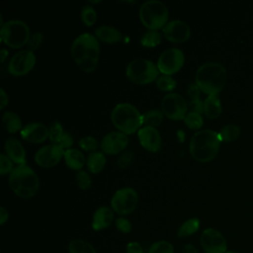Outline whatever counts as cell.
I'll list each match as a JSON object with an SVG mask.
<instances>
[{
    "instance_id": "12",
    "label": "cell",
    "mask_w": 253,
    "mask_h": 253,
    "mask_svg": "<svg viewBox=\"0 0 253 253\" xmlns=\"http://www.w3.org/2000/svg\"><path fill=\"white\" fill-rule=\"evenodd\" d=\"M36 64V55L30 49H22L12 55L8 63V71L15 76L27 74Z\"/></svg>"
},
{
    "instance_id": "27",
    "label": "cell",
    "mask_w": 253,
    "mask_h": 253,
    "mask_svg": "<svg viewBox=\"0 0 253 253\" xmlns=\"http://www.w3.org/2000/svg\"><path fill=\"white\" fill-rule=\"evenodd\" d=\"M69 253H96L95 248L83 239H72L68 243Z\"/></svg>"
},
{
    "instance_id": "33",
    "label": "cell",
    "mask_w": 253,
    "mask_h": 253,
    "mask_svg": "<svg viewBox=\"0 0 253 253\" xmlns=\"http://www.w3.org/2000/svg\"><path fill=\"white\" fill-rule=\"evenodd\" d=\"M184 122L190 128H199L203 126L204 121L201 114L194 113V112H187L186 116L184 117Z\"/></svg>"
},
{
    "instance_id": "21",
    "label": "cell",
    "mask_w": 253,
    "mask_h": 253,
    "mask_svg": "<svg viewBox=\"0 0 253 253\" xmlns=\"http://www.w3.org/2000/svg\"><path fill=\"white\" fill-rule=\"evenodd\" d=\"M95 35L99 40L109 43L120 42L123 39V35L121 31L109 25H101L98 28H96Z\"/></svg>"
},
{
    "instance_id": "36",
    "label": "cell",
    "mask_w": 253,
    "mask_h": 253,
    "mask_svg": "<svg viewBox=\"0 0 253 253\" xmlns=\"http://www.w3.org/2000/svg\"><path fill=\"white\" fill-rule=\"evenodd\" d=\"M75 178H76V183H77V185L80 189L86 190L91 186V182H92L91 177H90V175L88 174L87 171L79 170L76 173Z\"/></svg>"
},
{
    "instance_id": "49",
    "label": "cell",
    "mask_w": 253,
    "mask_h": 253,
    "mask_svg": "<svg viewBox=\"0 0 253 253\" xmlns=\"http://www.w3.org/2000/svg\"><path fill=\"white\" fill-rule=\"evenodd\" d=\"M225 253H239V252H237V251H226Z\"/></svg>"
},
{
    "instance_id": "48",
    "label": "cell",
    "mask_w": 253,
    "mask_h": 253,
    "mask_svg": "<svg viewBox=\"0 0 253 253\" xmlns=\"http://www.w3.org/2000/svg\"><path fill=\"white\" fill-rule=\"evenodd\" d=\"M8 56V50L6 48H2L0 51V60L1 62H4L5 58Z\"/></svg>"
},
{
    "instance_id": "37",
    "label": "cell",
    "mask_w": 253,
    "mask_h": 253,
    "mask_svg": "<svg viewBox=\"0 0 253 253\" xmlns=\"http://www.w3.org/2000/svg\"><path fill=\"white\" fill-rule=\"evenodd\" d=\"M78 144L84 150H96L99 145L98 140L92 135H87L80 138L78 141Z\"/></svg>"
},
{
    "instance_id": "10",
    "label": "cell",
    "mask_w": 253,
    "mask_h": 253,
    "mask_svg": "<svg viewBox=\"0 0 253 253\" xmlns=\"http://www.w3.org/2000/svg\"><path fill=\"white\" fill-rule=\"evenodd\" d=\"M185 55L178 47H170L161 52L157 60V67L160 72L170 75L177 72L184 64Z\"/></svg>"
},
{
    "instance_id": "44",
    "label": "cell",
    "mask_w": 253,
    "mask_h": 253,
    "mask_svg": "<svg viewBox=\"0 0 253 253\" xmlns=\"http://www.w3.org/2000/svg\"><path fill=\"white\" fill-rule=\"evenodd\" d=\"M58 144H59L62 148H67V149H68V147L73 144V137H72V135H71L69 132L64 131Z\"/></svg>"
},
{
    "instance_id": "8",
    "label": "cell",
    "mask_w": 253,
    "mask_h": 253,
    "mask_svg": "<svg viewBox=\"0 0 253 253\" xmlns=\"http://www.w3.org/2000/svg\"><path fill=\"white\" fill-rule=\"evenodd\" d=\"M158 72L157 65L146 58H135L126 68V74L128 79L137 84H147L156 80Z\"/></svg>"
},
{
    "instance_id": "25",
    "label": "cell",
    "mask_w": 253,
    "mask_h": 253,
    "mask_svg": "<svg viewBox=\"0 0 253 253\" xmlns=\"http://www.w3.org/2000/svg\"><path fill=\"white\" fill-rule=\"evenodd\" d=\"M2 123L4 127L9 132H16L22 127V122L20 117L12 112V111H6L2 115Z\"/></svg>"
},
{
    "instance_id": "13",
    "label": "cell",
    "mask_w": 253,
    "mask_h": 253,
    "mask_svg": "<svg viewBox=\"0 0 253 253\" xmlns=\"http://www.w3.org/2000/svg\"><path fill=\"white\" fill-rule=\"evenodd\" d=\"M200 241L205 253H225L227 251L225 237L215 228L205 229L201 234Z\"/></svg>"
},
{
    "instance_id": "15",
    "label": "cell",
    "mask_w": 253,
    "mask_h": 253,
    "mask_svg": "<svg viewBox=\"0 0 253 253\" xmlns=\"http://www.w3.org/2000/svg\"><path fill=\"white\" fill-rule=\"evenodd\" d=\"M162 32L168 41L174 42H185L191 35L189 25L179 19L167 22L166 25L162 28Z\"/></svg>"
},
{
    "instance_id": "28",
    "label": "cell",
    "mask_w": 253,
    "mask_h": 253,
    "mask_svg": "<svg viewBox=\"0 0 253 253\" xmlns=\"http://www.w3.org/2000/svg\"><path fill=\"white\" fill-rule=\"evenodd\" d=\"M218 134L221 141L230 142L235 140L239 136L240 128L235 124H227L220 128Z\"/></svg>"
},
{
    "instance_id": "41",
    "label": "cell",
    "mask_w": 253,
    "mask_h": 253,
    "mask_svg": "<svg viewBox=\"0 0 253 253\" xmlns=\"http://www.w3.org/2000/svg\"><path fill=\"white\" fill-rule=\"evenodd\" d=\"M115 224L117 229L123 233H129L132 228L130 221L126 217H118L115 221Z\"/></svg>"
},
{
    "instance_id": "34",
    "label": "cell",
    "mask_w": 253,
    "mask_h": 253,
    "mask_svg": "<svg viewBox=\"0 0 253 253\" xmlns=\"http://www.w3.org/2000/svg\"><path fill=\"white\" fill-rule=\"evenodd\" d=\"M97 18L95 9L90 5H84L81 9V19L86 26H92Z\"/></svg>"
},
{
    "instance_id": "45",
    "label": "cell",
    "mask_w": 253,
    "mask_h": 253,
    "mask_svg": "<svg viewBox=\"0 0 253 253\" xmlns=\"http://www.w3.org/2000/svg\"><path fill=\"white\" fill-rule=\"evenodd\" d=\"M126 253H143V249L137 241H131L126 244Z\"/></svg>"
},
{
    "instance_id": "39",
    "label": "cell",
    "mask_w": 253,
    "mask_h": 253,
    "mask_svg": "<svg viewBox=\"0 0 253 253\" xmlns=\"http://www.w3.org/2000/svg\"><path fill=\"white\" fill-rule=\"evenodd\" d=\"M13 167V161L4 153L0 154V174L5 175L7 173H11Z\"/></svg>"
},
{
    "instance_id": "31",
    "label": "cell",
    "mask_w": 253,
    "mask_h": 253,
    "mask_svg": "<svg viewBox=\"0 0 253 253\" xmlns=\"http://www.w3.org/2000/svg\"><path fill=\"white\" fill-rule=\"evenodd\" d=\"M147 253H174V246L166 240H159L152 243Z\"/></svg>"
},
{
    "instance_id": "30",
    "label": "cell",
    "mask_w": 253,
    "mask_h": 253,
    "mask_svg": "<svg viewBox=\"0 0 253 253\" xmlns=\"http://www.w3.org/2000/svg\"><path fill=\"white\" fill-rule=\"evenodd\" d=\"M163 117H164V114L162 111L158 109L149 110L142 115L143 124L147 126H158L163 121Z\"/></svg>"
},
{
    "instance_id": "2",
    "label": "cell",
    "mask_w": 253,
    "mask_h": 253,
    "mask_svg": "<svg viewBox=\"0 0 253 253\" xmlns=\"http://www.w3.org/2000/svg\"><path fill=\"white\" fill-rule=\"evenodd\" d=\"M226 79L225 67L216 61H209L200 65L195 76V82L201 91L208 95H217L224 87Z\"/></svg>"
},
{
    "instance_id": "22",
    "label": "cell",
    "mask_w": 253,
    "mask_h": 253,
    "mask_svg": "<svg viewBox=\"0 0 253 253\" xmlns=\"http://www.w3.org/2000/svg\"><path fill=\"white\" fill-rule=\"evenodd\" d=\"M204 113L210 119H216L221 114V104L217 95H209L204 101Z\"/></svg>"
},
{
    "instance_id": "35",
    "label": "cell",
    "mask_w": 253,
    "mask_h": 253,
    "mask_svg": "<svg viewBox=\"0 0 253 253\" xmlns=\"http://www.w3.org/2000/svg\"><path fill=\"white\" fill-rule=\"evenodd\" d=\"M48 131H49L48 137H49L50 141L54 144H58L60 139H61V136L64 132L61 124L58 123V122L51 123V125L48 127Z\"/></svg>"
},
{
    "instance_id": "4",
    "label": "cell",
    "mask_w": 253,
    "mask_h": 253,
    "mask_svg": "<svg viewBox=\"0 0 253 253\" xmlns=\"http://www.w3.org/2000/svg\"><path fill=\"white\" fill-rule=\"evenodd\" d=\"M9 186L12 191L23 199L34 197L40 187L37 173L27 164H21L12 170L9 175Z\"/></svg>"
},
{
    "instance_id": "46",
    "label": "cell",
    "mask_w": 253,
    "mask_h": 253,
    "mask_svg": "<svg viewBox=\"0 0 253 253\" xmlns=\"http://www.w3.org/2000/svg\"><path fill=\"white\" fill-rule=\"evenodd\" d=\"M8 101H9V98L6 91L3 88H1L0 89V108L4 109L5 106L8 104Z\"/></svg>"
},
{
    "instance_id": "47",
    "label": "cell",
    "mask_w": 253,
    "mask_h": 253,
    "mask_svg": "<svg viewBox=\"0 0 253 253\" xmlns=\"http://www.w3.org/2000/svg\"><path fill=\"white\" fill-rule=\"evenodd\" d=\"M8 216H9L8 211L4 207H0V223H1V225H3L7 221Z\"/></svg>"
},
{
    "instance_id": "9",
    "label": "cell",
    "mask_w": 253,
    "mask_h": 253,
    "mask_svg": "<svg viewBox=\"0 0 253 253\" xmlns=\"http://www.w3.org/2000/svg\"><path fill=\"white\" fill-rule=\"evenodd\" d=\"M138 202L137 192L130 187H124L115 192L111 199L112 210L121 215L132 212Z\"/></svg>"
},
{
    "instance_id": "5",
    "label": "cell",
    "mask_w": 253,
    "mask_h": 253,
    "mask_svg": "<svg viewBox=\"0 0 253 253\" xmlns=\"http://www.w3.org/2000/svg\"><path fill=\"white\" fill-rule=\"evenodd\" d=\"M111 120L114 126L126 134L133 133L143 124L142 115L130 103L117 104L111 113Z\"/></svg>"
},
{
    "instance_id": "1",
    "label": "cell",
    "mask_w": 253,
    "mask_h": 253,
    "mask_svg": "<svg viewBox=\"0 0 253 253\" xmlns=\"http://www.w3.org/2000/svg\"><path fill=\"white\" fill-rule=\"evenodd\" d=\"M70 52L77 65L85 72L95 70L99 60L100 43L94 35L83 33L76 37L70 47Z\"/></svg>"
},
{
    "instance_id": "18",
    "label": "cell",
    "mask_w": 253,
    "mask_h": 253,
    "mask_svg": "<svg viewBox=\"0 0 253 253\" xmlns=\"http://www.w3.org/2000/svg\"><path fill=\"white\" fill-rule=\"evenodd\" d=\"M49 135L48 127L42 123H29L21 129V136L29 142L41 143L44 141Z\"/></svg>"
},
{
    "instance_id": "32",
    "label": "cell",
    "mask_w": 253,
    "mask_h": 253,
    "mask_svg": "<svg viewBox=\"0 0 253 253\" xmlns=\"http://www.w3.org/2000/svg\"><path fill=\"white\" fill-rule=\"evenodd\" d=\"M156 85L160 90L170 91V90H173L176 87L177 81L174 78H172L170 75L162 74V75L157 77Z\"/></svg>"
},
{
    "instance_id": "7",
    "label": "cell",
    "mask_w": 253,
    "mask_h": 253,
    "mask_svg": "<svg viewBox=\"0 0 253 253\" xmlns=\"http://www.w3.org/2000/svg\"><path fill=\"white\" fill-rule=\"evenodd\" d=\"M1 39L12 48H20L27 44L30 39V28L22 20H9L1 26Z\"/></svg>"
},
{
    "instance_id": "6",
    "label": "cell",
    "mask_w": 253,
    "mask_h": 253,
    "mask_svg": "<svg viewBox=\"0 0 253 253\" xmlns=\"http://www.w3.org/2000/svg\"><path fill=\"white\" fill-rule=\"evenodd\" d=\"M139 18L142 24L148 30H157L163 28L168 19V9L166 5L159 0H147L139 8Z\"/></svg>"
},
{
    "instance_id": "23",
    "label": "cell",
    "mask_w": 253,
    "mask_h": 253,
    "mask_svg": "<svg viewBox=\"0 0 253 253\" xmlns=\"http://www.w3.org/2000/svg\"><path fill=\"white\" fill-rule=\"evenodd\" d=\"M64 160L66 165L74 170H80L85 164L83 153L75 148H68L64 151Z\"/></svg>"
},
{
    "instance_id": "20",
    "label": "cell",
    "mask_w": 253,
    "mask_h": 253,
    "mask_svg": "<svg viewBox=\"0 0 253 253\" xmlns=\"http://www.w3.org/2000/svg\"><path fill=\"white\" fill-rule=\"evenodd\" d=\"M113 218H114V212L111 208L107 206L99 207L93 214L92 228L96 231L105 229L111 225Z\"/></svg>"
},
{
    "instance_id": "43",
    "label": "cell",
    "mask_w": 253,
    "mask_h": 253,
    "mask_svg": "<svg viewBox=\"0 0 253 253\" xmlns=\"http://www.w3.org/2000/svg\"><path fill=\"white\" fill-rule=\"evenodd\" d=\"M200 92H201V89H200V87L197 85L196 82L190 83V84L188 85V87H187V94H188V96L191 98V100H193V99H199Z\"/></svg>"
},
{
    "instance_id": "11",
    "label": "cell",
    "mask_w": 253,
    "mask_h": 253,
    "mask_svg": "<svg viewBox=\"0 0 253 253\" xmlns=\"http://www.w3.org/2000/svg\"><path fill=\"white\" fill-rule=\"evenodd\" d=\"M163 114L171 120H181L187 114L188 104L178 93L166 94L161 100Z\"/></svg>"
},
{
    "instance_id": "14",
    "label": "cell",
    "mask_w": 253,
    "mask_h": 253,
    "mask_svg": "<svg viewBox=\"0 0 253 253\" xmlns=\"http://www.w3.org/2000/svg\"><path fill=\"white\" fill-rule=\"evenodd\" d=\"M62 155H64L63 148L59 144L50 143L43 145L37 150L35 161L42 167L49 168L56 165L60 161Z\"/></svg>"
},
{
    "instance_id": "40",
    "label": "cell",
    "mask_w": 253,
    "mask_h": 253,
    "mask_svg": "<svg viewBox=\"0 0 253 253\" xmlns=\"http://www.w3.org/2000/svg\"><path fill=\"white\" fill-rule=\"evenodd\" d=\"M133 158H134V155L131 150H125L124 152L121 153V155L118 158V165L121 168L127 167L132 162Z\"/></svg>"
},
{
    "instance_id": "26",
    "label": "cell",
    "mask_w": 253,
    "mask_h": 253,
    "mask_svg": "<svg viewBox=\"0 0 253 253\" xmlns=\"http://www.w3.org/2000/svg\"><path fill=\"white\" fill-rule=\"evenodd\" d=\"M199 228H200V219L197 217H192L187 219L185 222H183L180 225L177 235L179 237H188L196 233Z\"/></svg>"
},
{
    "instance_id": "24",
    "label": "cell",
    "mask_w": 253,
    "mask_h": 253,
    "mask_svg": "<svg viewBox=\"0 0 253 253\" xmlns=\"http://www.w3.org/2000/svg\"><path fill=\"white\" fill-rule=\"evenodd\" d=\"M106 164V157L103 152L93 151L87 157V167L92 173L100 172Z\"/></svg>"
},
{
    "instance_id": "19",
    "label": "cell",
    "mask_w": 253,
    "mask_h": 253,
    "mask_svg": "<svg viewBox=\"0 0 253 253\" xmlns=\"http://www.w3.org/2000/svg\"><path fill=\"white\" fill-rule=\"evenodd\" d=\"M6 155L15 163L26 164V151L23 144L15 137H9L4 144Z\"/></svg>"
},
{
    "instance_id": "16",
    "label": "cell",
    "mask_w": 253,
    "mask_h": 253,
    "mask_svg": "<svg viewBox=\"0 0 253 253\" xmlns=\"http://www.w3.org/2000/svg\"><path fill=\"white\" fill-rule=\"evenodd\" d=\"M128 143V137L120 130H112L105 134L101 140L103 152L108 154H117L123 151Z\"/></svg>"
},
{
    "instance_id": "3",
    "label": "cell",
    "mask_w": 253,
    "mask_h": 253,
    "mask_svg": "<svg viewBox=\"0 0 253 253\" xmlns=\"http://www.w3.org/2000/svg\"><path fill=\"white\" fill-rule=\"evenodd\" d=\"M220 142L218 132L209 128L198 130L191 137L190 153L194 159L200 162L211 161L216 156Z\"/></svg>"
},
{
    "instance_id": "17",
    "label": "cell",
    "mask_w": 253,
    "mask_h": 253,
    "mask_svg": "<svg viewBox=\"0 0 253 253\" xmlns=\"http://www.w3.org/2000/svg\"><path fill=\"white\" fill-rule=\"evenodd\" d=\"M137 136L140 144L148 151L155 152L160 149L162 138L155 126H144L138 129Z\"/></svg>"
},
{
    "instance_id": "38",
    "label": "cell",
    "mask_w": 253,
    "mask_h": 253,
    "mask_svg": "<svg viewBox=\"0 0 253 253\" xmlns=\"http://www.w3.org/2000/svg\"><path fill=\"white\" fill-rule=\"evenodd\" d=\"M43 41V36L41 32H34L33 34H31L30 36V39L27 42V46H28V49L30 50H35L37 48H39L42 44Z\"/></svg>"
},
{
    "instance_id": "42",
    "label": "cell",
    "mask_w": 253,
    "mask_h": 253,
    "mask_svg": "<svg viewBox=\"0 0 253 253\" xmlns=\"http://www.w3.org/2000/svg\"><path fill=\"white\" fill-rule=\"evenodd\" d=\"M188 112H194L201 114L204 112V102L199 99H193L188 103Z\"/></svg>"
},
{
    "instance_id": "29",
    "label": "cell",
    "mask_w": 253,
    "mask_h": 253,
    "mask_svg": "<svg viewBox=\"0 0 253 253\" xmlns=\"http://www.w3.org/2000/svg\"><path fill=\"white\" fill-rule=\"evenodd\" d=\"M162 40V34L157 30H147L141 37L140 42L147 47H153L160 43Z\"/></svg>"
}]
</instances>
